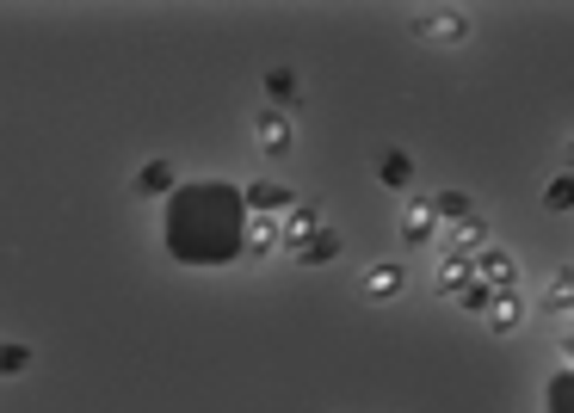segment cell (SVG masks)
Instances as JSON below:
<instances>
[{
    "mask_svg": "<svg viewBox=\"0 0 574 413\" xmlns=\"http://www.w3.org/2000/svg\"><path fill=\"white\" fill-rule=\"evenodd\" d=\"M247 222L254 216L235 185H186L161 222V241L186 266H229L247 253Z\"/></svg>",
    "mask_w": 574,
    "mask_h": 413,
    "instance_id": "1",
    "label": "cell"
},
{
    "mask_svg": "<svg viewBox=\"0 0 574 413\" xmlns=\"http://www.w3.org/2000/svg\"><path fill=\"white\" fill-rule=\"evenodd\" d=\"M470 13H420L414 19V37L420 44H433V50H457V44H470Z\"/></svg>",
    "mask_w": 574,
    "mask_h": 413,
    "instance_id": "2",
    "label": "cell"
},
{
    "mask_svg": "<svg viewBox=\"0 0 574 413\" xmlns=\"http://www.w3.org/2000/svg\"><path fill=\"white\" fill-rule=\"evenodd\" d=\"M321 229H328V204H321V198H297V210L284 216V253H303Z\"/></svg>",
    "mask_w": 574,
    "mask_h": 413,
    "instance_id": "3",
    "label": "cell"
},
{
    "mask_svg": "<svg viewBox=\"0 0 574 413\" xmlns=\"http://www.w3.org/2000/svg\"><path fill=\"white\" fill-rule=\"evenodd\" d=\"M445 216H439V198H408L402 204V241L408 247H426V241H445Z\"/></svg>",
    "mask_w": 574,
    "mask_h": 413,
    "instance_id": "4",
    "label": "cell"
},
{
    "mask_svg": "<svg viewBox=\"0 0 574 413\" xmlns=\"http://www.w3.org/2000/svg\"><path fill=\"white\" fill-rule=\"evenodd\" d=\"M254 142H260V155L284 161V155L297 148V124L284 118V111H260V118H254Z\"/></svg>",
    "mask_w": 574,
    "mask_h": 413,
    "instance_id": "5",
    "label": "cell"
},
{
    "mask_svg": "<svg viewBox=\"0 0 574 413\" xmlns=\"http://www.w3.org/2000/svg\"><path fill=\"white\" fill-rule=\"evenodd\" d=\"M241 198H247V210H254V216H291V210H297V198L284 192L278 179H254Z\"/></svg>",
    "mask_w": 574,
    "mask_h": 413,
    "instance_id": "6",
    "label": "cell"
},
{
    "mask_svg": "<svg viewBox=\"0 0 574 413\" xmlns=\"http://www.w3.org/2000/svg\"><path fill=\"white\" fill-rule=\"evenodd\" d=\"M433 284H439V296H445V303H457V296L476 284V259L445 253V259H439V272H433Z\"/></svg>",
    "mask_w": 574,
    "mask_h": 413,
    "instance_id": "7",
    "label": "cell"
},
{
    "mask_svg": "<svg viewBox=\"0 0 574 413\" xmlns=\"http://www.w3.org/2000/svg\"><path fill=\"white\" fill-rule=\"evenodd\" d=\"M476 278H482L488 290H519V266H513V253H500V247L476 253Z\"/></svg>",
    "mask_w": 574,
    "mask_h": 413,
    "instance_id": "8",
    "label": "cell"
},
{
    "mask_svg": "<svg viewBox=\"0 0 574 413\" xmlns=\"http://www.w3.org/2000/svg\"><path fill=\"white\" fill-rule=\"evenodd\" d=\"M445 253H463V259L488 253V222H482V216H470V222H451V229H445Z\"/></svg>",
    "mask_w": 574,
    "mask_h": 413,
    "instance_id": "9",
    "label": "cell"
},
{
    "mask_svg": "<svg viewBox=\"0 0 574 413\" xmlns=\"http://www.w3.org/2000/svg\"><path fill=\"white\" fill-rule=\"evenodd\" d=\"M408 290V272L396 266V259H377V266H365V296H377V303H389V296Z\"/></svg>",
    "mask_w": 574,
    "mask_h": 413,
    "instance_id": "10",
    "label": "cell"
},
{
    "mask_svg": "<svg viewBox=\"0 0 574 413\" xmlns=\"http://www.w3.org/2000/svg\"><path fill=\"white\" fill-rule=\"evenodd\" d=\"M525 327V296L519 290H500L494 309H488V333H519Z\"/></svg>",
    "mask_w": 574,
    "mask_h": 413,
    "instance_id": "11",
    "label": "cell"
},
{
    "mask_svg": "<svg viewBox=\"0 0 574 413\" xmlns=\"http://www.w3.org/2000/svg\"><path fill=\"white\" fill-rule=\"evenodd\" d=\"M278 247H284V216H254V222H247V253H254V259H266Z\"/></svg>",
    "mask_w": 574,
    "mask_h": 413,
    "instance_id": "12",
    "label": "cell"
},
{
    "mask_svg": "<svg viewBox=\"0 0 574 413\" xmlns=\"http://www.w3.org/2000/svg\"><path fill=\"white\" fill-rule=\"evenodd\" d=\"M136 192H142V198H167V192H173V167H167V161H149V167L136 173Z\"/></svg>",
    "mask_w": 574,
    "mask_h": 413,
    "instance_id": "13",
    "label": "cell"
},
{
    "mask_svg": "<svg viewBox=\"0 0 574 413\" xmlns=\"http://www.w3.org/2000/svg\"><path fill=\"white\" fill-rule=\"evenodd\" d=\"M544 309H550V315H574V272H556V278L544 284Z\"/></svg>",
    "mask_w": 574,
    "mask_h": 413,
    "instance_id": "14",
    "label": "cell"
},
{
    "mask_svg": "<svg viewBox=\"0 0 574 413\" xmlns=\"http://www.w3.org/2000/svg\"><path fill=\"white\" fill-rule=\"evenodd\" d=\"M291 259H303V266H328V259H340V235L334 229H321L303 253H291Z\"/></svg>",
    "mask_w": 574,
    "mask_h": 413,
    "instance_id": "15",
    "label": "cell"
},
{
    "mask_svg": "<svg viewBox=\"0 0 574 413\" xmlns=\"http://www.w3.org/2000/svg\"><path fill=\"white\" fill-rule=\"evenodd\" d=\"M383 185H396V192L414 185V161L402 155V148H389V155H383Z\"/></svg>",
    "mask_w": 574,
    "mask_h": 413,
    "instance_id": "16",
    "label": "cell"
},
{
    "mask_svg": "<svg viewBox=\"0 0 574 413\" xmlns=\"http://www.w3.org/2000/svg\"><path fill=\"white\" fill-rule=\"evenodd\" d=\"M439 216H445V229H451V222H470L476 216L470 192H439Z\"/></svg>",
    "mask_w": 574,
    "mask_h": 413,
    "instance_id": "17",
    "label": "cell"
},
{
    "mask_svg": "<svg viewBox=\"0 0 574 413\" xmlns=\"http://www.w3.org/2000/svg\"><path fill=\"white\" fill-rule=\"evenodd\" d=\"M266 93L284 99V105H297V74H291V68H272V74H266Z\"/></svg>",
    "mask_w": 574,
    "mask_h": 413,
    "instance_id": "18",
    "label": "cell"
},
{
    "mask_svg": "<svg viewBox=\"0 0 574 413\" xmlns=\"http://www.w3.org/2000/svg\"><path fill=\"white\" fill-rule=\"evenodd\" d=\"M544 204H550V210H574V173L550 179V192H544Z\"/></svg>",
    "mask_w": 574,
    "mask_h": 413,
    "instance_id": "19",
    "label": "cell"
},
{
    "mask_svg": "<svg viewBox=\"0 0 574 413\" xmlns=\"http://www.w3.org/2000/svg\"><path fill=\"white\" fill-rule=\"evenodd\" d=\"M550 413H574V370H562L550 389Z\"/></svg>",
    "mask_w": 574,
    "mask_h": 413,
    "instance_id": "20",
    "label": "cell"
},
{
    "mask_svg": "<svg viewBox=\"0 0 574 413\" xmlns=\"http://www.w3.org/2000/svg\"><path fill=\"white\" fill-rule=\"evenodd\" d=\"M19 370H31V352L25 346H0V377H19Z\"/></svg>",
    "mask_w": 574,
    "mask_h": 413,
    "instance_id": "21",
    "label": "cell"
},
{
    "mask_svg": "<svg viewBox=\"0 0 574 413\" xmlns=\"http://www.w3.org/2000/svg\"><path fill=\"white\" fill-rule=\"evenodd\" d=\"M568 161H574V142H568Z\"/></svg>",
    "mask_w": 574,
    "mask_h": 413,
    "instance_id": "22",
    "label": "cell"
}]
</instances>
